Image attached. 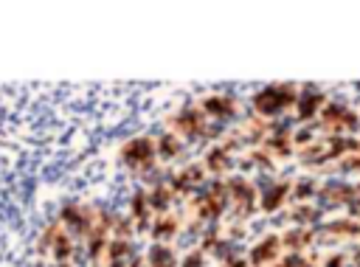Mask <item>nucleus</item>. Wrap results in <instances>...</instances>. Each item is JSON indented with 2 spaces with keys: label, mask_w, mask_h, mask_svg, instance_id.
<instances>
[{
  "label": "nucleus",
  "mask_w": 360,
  "mask_h": 267,
  "mask_svg": "<svg viewBox=\"0 0 360 267\" xmlns=\"http://www.w3.org/2000/svg\"><path fill=\"white\" fill-rule=\"evenodd\" d=\"M73 236L59 225V219L48 222L45 230L39 233V253H48L51 261H70L73 259Z\"/></svg>",
  "instance_id": "obj_1"
},
{
  "label": "nucleus",
  "mask_w": 360,
  "mask_h": 267,
  "mask_svg": "<svg viewBox=\"0 0 360 267\" xmlns=\"http://www.w3.org/2000/svg\"><path fill=\"white\" fill-rule=\"evenodd\" d=\"M59 225L73 239H87L96 228V208H87L82 202H65L59 211Z\"/></svg>",
  "instance_id": "obj_2"
},
{
  "label": "nucleus",
  "mask_w": 360,
  "mask_h": 267,
  "mask_svg": "<svg viewBox=\"0 0 360 267\" xmlns=\"http://www.w3.org/2000/svg\"><path fill=\"white\" fill-rule=\"evenodd\" d=\"M121 160H124L132 171H152V166H155V160H158L155 141L146 138V135L129 138V141L121 146Z\"/></svg>",
  "instance_id": "obj_3"
},
{
  "label": "nucleus",
  "mask_w": 360,
  "mask_h": 267,
  "mask_svg": "<svg viewBox=\"0 0 360 267\" xmlns=\"http://www.w3.org/2000/svg\"><path fill=\"white\" fill-rule=\"evenodd\" d=\"M172 124H174V129H177L180 135H186V138H208V135H217L214 129L205 126V112L197 110V107H183V110H177L174 118H172Z\"/></svg>",
  "instance_id": "obj_4"
},
{
  "label": "nucleus",
  "mask_w": 360,
  "mask_h": 267,
  "mask_svg": "<svg viewBox=\"0 0 360 267\" xmlns=\"http://www.w3.org/2000/svg\"><path fill=\"white\" fill-rule=\"evenodd\" d=\"M205 174L208 171H205L202 163H186L180 171H174L169 177V185H172L174 194H194L205 185Z\"/></svg>",
  "instance_id": "obj_5"
},
{
  "label": "nucleus",
  "mask_w": 360,
  "mask_h": 267,
  "mask_svg": "<svg viewBox=\"0 0 360 267\" xmlns=\"http://www.w3.org/2000/svg\"><path fill=\"white\" fill-rule=\"evenodd\" d=\"M292 90L290 87H264L262 93H256L253 98V107L259 115H276L278 110H284L290 101H292Z\"/></svg>",
  "instance_id": "obj_6"
},
{
  "label": "nucleus",
  "mask_w": 360,
  "mask_h": 267,
  "mask_svg": "<svg viewBox=\"0 0 360 267\" xmlns=\"http://www.w3.org/2000/svg\"><path fill=\"white\" fill-rule=\"evenodd\" d=\"M225 185H228V200L236 205V214H239V216L250 214L253 205H256L253 185H250L248 180H242V177H231V180H225Z\"/></svg>",
  "instance_id": "obj_7"
},
{
  "label": "nucleus",
  "mask_w": 360,
  "mask_h": 267,
  "mask_svg": "<svg viewBox=\"0 0 360 267\" xmlns=\"http://www.w3.org/2000/svg\"><path fill=\"white\" fill-rule=\"evenodd\" d=\"M129 219H132L135 230H149V225H152V208H149V197L143 188L129 197Z\"/></svg>",
  "instance_id": "obj_8"
},
{
  "label": "nucleus",
  "mask_w": 360,
  "mask_h": 267,
  "mask_svg": "<svg viewBox=\"0 0 360 267\" xmlns=\"http://www.w3.org/2000/svg\"><path fill=\"white\" fill-rule=\"evenodd\" d=\"M146 197H149V208H152V214H169V208L174 205V191H172V185L169 183H155L149 191H146Z\"/></svg>",
  "instance_id": "obj_9"
},
{
  "label": "nucleus",
  "mask_w": 360,
  "mask_h": 267,
  "mask_svg": "<svg viewBox=\"0 0 360 267\" xmlns=\"http://www.w3.org/2000/svg\"><path fill=\"white\" fill-rule=\"evenodd\" d=\"M231 163H233V157H231V152H228L225 146H211V149L205 152V157H202L205 171H208V174H214V177L225 174V171L231 169Z\"/></svg>",
  "instance_id": "obj_10"
},
{
  "label": "nucleus",
  "mask_w": 360,
  "mask_h": 267,
  "mask_svg": "<svg viewBox=\"0 0 360 267\" xmlns=\"http://www.w3.org/2000/svg\"><path fill=\"white\" fill-rule=\"evenodd\" d=\"M278 250H281V239H278V236H267V239H262L259 245H253V250H250V264H253V267H264L267 261H273V259L278 256Z\"/></svg>",
  "instance_id": "obj_11"
},
{
  "label": "nucleus",
  "mask_w": 360,
  "mask_h": 267,
  "mask_svg": "<svg viewBox=\"0 0 360 267\" xmlns=\"http://www.w3.org/2000/svg\"><path fill=\"white\" fill-rule=\"evenodd\" d=\"M180 230V219H174V216H169V214H158L155 219H152V225H149V233L155 236V242H172L174 239V233Z\"/></svg>",
  "instance_id": "obj_12"
},
{
  "label": "nucleus",
  "mask_w": 360,
  "mask_h": 267,
  "mask_svg": "<svg viewBox=\"0 0 360 267\" xmlns=\"http://www.w3.org/2000/svg\"><path fill=\"white\" fill-rule=\"evenodd\" d=\"M155 149H158L160 160H177L183 155V141L177 132H160L155 141Z\"/></svg>",
  "instance_id": "obj_13"
},
{
  "label": "nucleus",
  "mask_w": 360,
  "mask_h": 267,
  "mask_svg": "<svg viewBox=\"0 0 360 267\" xmlns=\"http://www.w3.org/2000/svg\"><path fill=\"white\" fill-rule=\"evenodd\" d=\"M146 267H180L174 247H169L163 242H155L146 253Z\"/></svg>",
  "instance_id": "obj_14"
},
{
  "label": "nucleus",
  "mask_w": 360,
  "mask_h": 267,
  "mask_svg": "<svg viewBox=\"0 0 360 267\" xmlns=\"http://www.w3.org/2000/svg\"><path fill=\"white\" fill-rule=\"evenodd\" d=\"M202 112L205 115H211V118H231L233 115V101L228 98V96H219V93H214V96H208L205 101H202Z\"/></svg>",
  "instance_id": "obj_15"
},
{
  "label": "nucleus",
  "mask_w": 360,
  "mask_h": 267,
  "mask_svg": "<svg viewBox=\"0 0 360 267\" xmlns=\"http://www.w3.org/2000/svg\"><path fill=\"white\" fill-rule=\"evenodd\" d=\"M104 256H107V261H132L135 259V245L129 239H110Z\"/></svg>",
  "instance_id": "obj_16"
},
{
  "label": "nucleus",
  "mask_w": 360,
  "mask_h": 267,
  "mask_svg": "<svg viewBox=\"0 0 360 267\" xmlns=\"http://www.w3.org/2000/svg\"><path fill=\"white\" fill-rule=\"evenodd\" d=\"M287 188H290L287 183H273V185H270V188L262 194V208H264V211H276V208L284 202Z\"/></svg>",
  "instance_id": "obj_17"
},
{
  "label": "nucleus",
  "mask_w": 360,
  "mask_h": 267,
  "mask_svg": "<svg viewBox=\"0 0 360 267\" xmlns=\"http://www.w3.org/2000/svg\"><path fill=\"white\" fill-rule=\"evenodd\" d=\"M180 267H205V253L200 247L188 250L183 259H180Z\"/></svg>",
  "instance_id": "obj_18"
},
{
  "label": "nucleus",
  "mask_w": 360,
  "mask_h": 267,
  "mask_svg": "<svg viewBox=\"0 0 360 267\" xmlns=\"http://www.w3.org/2000/svg\"><path fill=\"white\" fill-rule=\"evenodd\" d=\"M222 267H248V261H245V259H239V256H231V259H225V261H222Z\"/></svg>",
  "instance_id": "obj_19"
},
{
  "label": "nucleus",
  "mask_w": 360,
  "mask_h": 267,
  "mask_svg": "<svg viewBox=\"0 0 360 267\" xmlns=\"http://www.w3.org/2000/svg\"><path fill=\"white\" fill-rule=\"evenodd\" d=\"M127 267H146V259H141V256H135V259H132V261H129Z\"/></svg>",
  "instance_id": "obj_20"
},
{
  "label": "nucleus",
  "mask_w": 360,
  "mask_h": 267,
  "mask_svg": "<svg viewBox=\"0 0 360 267\" xmlns=\"http://www.w3.org/2000/svg\"><path fill=\"white\" fill-rule=\"evenodd\" d=\"M45 267H70V261H51V264H45Z\"/></svg>",
  "instance_id": "obj_21"
},
{
  "label": "nucleus",
  "mask_w": 360,
  "mask_h": 267,
  "mask_svg": "<svg viewBox=\"0 0 360 267\" xmlns=\"http://www.w3.org/2000/svg\"><path fill=\"white\" fill-rule=\"evenodd\" d=\"M34 267H45V264H34Z\"/></svg>",
  "instance_id": "obj_22"
}]
</instances>
